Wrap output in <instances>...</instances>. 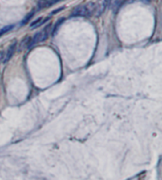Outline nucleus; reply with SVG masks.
Instances as JSON below:
<instances>
[{
    "mask_svg": "<svg viewBox=\"0 0 162 180\" xmlns=\"http://www.w3.org/2000/svg\"><path fill=\"white\" fill-rule=\"evenodd\" d=\"M95 7H96V4L94 2H89V3H87L86 5L78 6L73 10L71 16L72 17H77V16L89 17L93 14V12L96 9Z\"/></svg>",
    "mask_w": 162,
    "mask_h": 180,
    "instance_id": "nucleus-1",
    "label": "nucleus"
},
{
    "mask_svg": "<svg viewBox=\"0 0 162 180\" xmlns=\"http://www.w3.org/2000/svg\"><path fill=\"white\" fill-rule=\"evenodd\" d=\"M51 25L49 24L42 31L35 33V35L32 38H30V42L28 45V48H31L34 45H36L37 44H39L40 42H44L45 40H47L48 37V31H49V29H51Z\"/></svg>",
    "mask_w": 162,
    "mask_h": 180,
    "instance_id": "nucleus-2",
    "label": "nucleus"
},
{
    "mask_svg": "<svg viewBox=\"0 0 162 180\" xmlns=\"http://www.w3.org/2000/svg\"><path fill=\"white\" fill-rule=\"evenodd\" d=\"M16 43H14L12 44H10V46L8 48V51H7V53L5 54V58L3 59V62L4 63H6V62H8L10 59V58L14 56V51H15V48H16Z\"/></svg>",
    "mask_w": 162,
    "mask_h": 180,
    "instance_id": "nucleus-3",
    "label": "nucleus"
},
{
    "mask_svg": "<svg viewBox=\"0 0 162 180\" xmlns=\"http://www.w3.org/2000/svg\"><path fill=\"white\" fill-rule=\"evenodd\" d=\"M42 21H43V18H42V17L38 18V19H36L32 24H30V28H31V29H36V28L40 27V25H42Z\"/></svg>",
    "mask_w": 162,
    "mask_h": 180,
    "instance_id": "nucleus-4",
    "label": "nucleus"
},
{
    "mask_svg": "<svg viewBox=\"0 0 162 180\" xmlns=\"http://www.w3.org/2000/svg\"><path fill=\"white\" fill-rule=\"evenodd\" d=\"M14 28V25H7V27L1 29H0V36H2L3 34L9 32L10 30H11Z\"/></svg>",
    "mask_w": 162,
    "mask_h": 180,
    "instance_id": "nucleus-5",
    "label": "nucleus"
},
{
    "mask_svg": "<svg viewBox=\"0 0 162 180\" xmlns=\"http://www.w3.org/2000/svg\"><path fill=\"white\" fill-rule=\"evenodd\" d=\"M64 21H65V18H61V19H59V20L57 21V23H56V25H55V28H54V29H53V31H52V35H54L55 32H57L58 29L61 27V25L64 23Z\"/></svg>",
    "mask_w": 162,
    "mask_h": 180,
    "instance_id": "nucleus-6",
    "label": "nucleus"
},
{
    "mask_svg": "<svg viewBox=\"0 0 162 180\" xmlns=\"http://www.w3.org/2000/svg\"><path fill=\"white\" fill-rule=\"evenodd\" d=\"M33 15H34V11H31L30 13V14H28V16L22 21V25H25L27 22H29V21H30V19Z\"/></svg>",
    "mask_w": 162,
    "mask_h": 180,
    "instance_id": "nucleus-7",
    "label": "nucleus"
},
{
    "mask_svg": "<svg viewBox=\"0 0 162 180\" xmlns=\"http://www.w3.org/2000/svg\"><path fill=\"white\" fill-rule=\"evenodd\" d=\"M64 9H65L64 7H61L60 9H58V10H53V11H52V13H51V14H55V13H58V12H59V11H61L62 10H64Z\"/></svg>",
    "mask_w": 162,
    "mask_h": 180,
    "instance_id": "nucleus-8",
    "label": "nucleus"
},
{
    "mask_svg": "<svg viewBox=\"0 0 162 180\" xmlns=\"http://www.w3.org/2000/svg\"><path fill=\"white\" fill-rule=\"evenodd\" d=\"M1 59H3V52L0 53V60H1Z\"/></svg>",
    "mask_w": 162,
    "mask_h": 180,
    "instance_id": "nucleus-9",
    "label": "nucleus"
},
{
    "mask_svg": "<svg viewBox=\"0 0 162 180\" xmlns=\"http://www.w3.org/2000/svg\"><path fill=\"white\" fill-rule=\"evenodd\" d=\"M142 1H143L144 3H149V2L151 1V0H142Z\"/></svg>",
    "mask_w": 162,
    "mask_h": 180,
    "instance_id": "nucleus-10",
    "label": "nucleus"
}]
</instances>
